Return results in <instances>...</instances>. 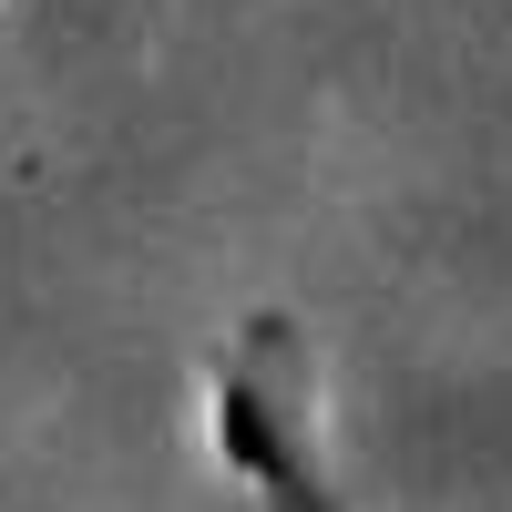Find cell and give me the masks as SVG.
Here are the masks:
<instances>
[{
	"label": "cell",
	"instance_id": "obj_1",
	"mask_svg": "<svg viewBox=\"0 0 512 512\" xmlns=\"http://www.w3.org/2000/svg\"><path fill=\"white\" fill-rule=\"evenodd\" d=\"M205 441L267 512H349L318 420V338L287 308H246L205 359Z\"/></svg>",
	"mask_w": 512,
	"mask_h": 512
}]
</instances>
